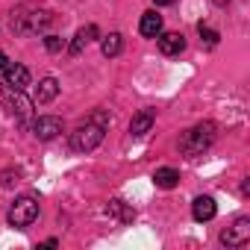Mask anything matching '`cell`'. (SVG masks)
<instances>
[{
	"instance_id": "cell-1",
	"label": "cell",
	"mask_w": 250,
	"mask_h": 250,
	"mask_svg": "<svg viewBox=\"0 0 250 250\" xmlns=\"http://www.w3.org/2000/svg\"><path fill=\"white\" fill-rule=\"evenodd\" d=\"M106 112L100 109V112H94L85 124H80V127L71 133V150H77V153H88V150H94L100 142H103V133H106Z\"/></svg>"
},
{
	"instance_id": "cell-2",
	"label": "cell",
	"mask_w": 250,
	"mask_h": 250,
	"mask_svg": "<svg viewBox=\"0 0 250 250\" xmlns=\"http://www.w3.org/2000/svg\"><path fill=\"white\" fill-rule=\"evenodd\" d=\"M215 139H218V127H215L212 121H200V124H194L191 130H186L180 136V153L194 159V156L206 153L215 145Z\"/></svg>"
},
{
	"instance_id": "cell-3",
	"label": "cell",
	"mask_w": 250,
	"mask_h": 250,
	"mask_svg": "<svg viewBox=\"0 0 250 250\" xmlns=\"http://www.w3.org/2000/svg\"><path fill=\"white\" fill-rule=\"evenodd\" d=\"M50 12L47 9H33V6H21L18 12H12V30L15 33H39L50 24Z\"/></svg>"
},
{
	"instance_id": "cell-4",
	"label": "cell",
	"mask_w": 250,
	"mask_h": 250,
	"mask_svg": "<svg viewBox=\"0 0 250 250\" xmlns=\"http://www.w3.org/2000/svg\"><path fill=\"white\" fill-rule=\"evenodd\" d=\"M6 218H9V224H12L15 229H27V227H30V224L39 218V200H36L33 194H24V197H18V200L9 206Z\"/></svg>"
},
{
	"instance_id": "cell-5",
	"label": "cell",
	"mask_w": 250,
	"mask_h": 250,
	"mask_svg": "<svg viewBox=\"0 0 250 250\" xmlns=\"http://www.w3.org/2000/svg\"><path fill=\"white\" fill-rule=\"evenodd\" d=\"M3 103H6V109L15 115L18 124H30V121H33V100L24 97V91H15V94H12V88H9L6 97H3Z\"/></svg>"
},
{
	"instance_id": "cell-6",
	"label": "cell",
	"mask_w": 250,
	"mask_h": 250,
	"mask_svg": "<svg viewBox=\"0 0 250 250\" xmlns=\"http://www.w3.org/2000/svg\"><path fill=\"white\" fill-rule=\"evenodd\" d=\"M30 127H33V136L39 142H50V139H56L65 130L62 127V118H56V115H42V118L30 121Z\"/></svg>"
},
{
	"instance_id": "cell-7",
	"label": "cell",
	"mask_w": 250,
	"mask_h": 250,
	"mask_svg": "<svg viewBox=\"0 0 250 250\" xmlns=\"http://www.w3.org/2000/svg\"><path fill=\"white\" fill-rule=\"evenodd\" d=\"M221 241L227 244V247H241V244H247L250 241V218H235L232 221V227H227L224 232H221Z\"/></svg>"
},
{
	"instance_id": "cell-8",
	"label": "cell",
	"mask_w": 250,
	"mask_h": 250,
	"mask_svg": "<svg viewBox=\"0 0 250 250\" xmlns=\"http://www.w3.org/2000/svg\"><path fill=\"white\" fill-rule=\"evenodd\" d=\"M3 85L12 88V91H24V88L30 85V71H27L24 65L9 62V65L3 68Z\"/></svg>"
},
{
	"instance_id": "cell-9",
	"label": "cell",
	"mask_w": 250,
	"mask_h": 250,
	"mask_svg": "<svg viewBox=\"0 0 250 250\" xmlns=\"http://www.w3.org/2000/svg\"><path fill=\"white\" fill-rule=\"evenodd\" d=\"M153 121H156V112H153V109H142V112L133 115V121H130V136H133V139L147 136L150 127H153Z\"/></svg>"
},
{
	"instance_id": "cell-10",
	"label": "cell",
	"mask_w": 250,
	"mask_h": 250,
	"mask_svg": "<svg viewBox=\"0 0 250 250\" xmlns=\"http://www.w3.org/2000/svg\"><path fill=\"white\" fill-rule=\"evenodd\" d=\"M97 36H100V30H97L94 24L80 27V30H77V36H74V42H71V47H68V50H71V56H80V53L88 47V42H94Z\"/></svg>"
},
{
	"instance_id": "cell-11",
	"label": "cell",
	"mask_w": 250,
	"mask_h": 250,
	"mask_svg": "<svg viewBox=\"0 0 250 250\" xmlns=\"http://www.w3.org/2000/svg\"><path fill=\"white\" fill-rule=\"evenodd\" d=\"M159 39V50L165 53V56H177V53H183L186 50V36L183 33H159L156 36Z\"/></svg>"
},
{
	"instance_id": "cell-12",
	"label": "cell",
	"mask_w": 250,
	"mask_h": 250,
	"mask_svg": "<svg viewBox=\"0 0 250 250\" xmlns=\"http://www.w3.org/2000/svg\"><path fill=\"white\" fill-rule=\"evenodd\" d=\"M191 215H194V221H212L218 215V206H215V200L209 194H200L191 203Z\"/></svg>"
},
{
	"instance_id": "cell-13",
	"label": "cell",
	"mask_w": 250,
	"mask_h": 250,
	"mask_svg": "<svg viewBox=\"0 0 250 250\" xmlns=\"http://www.w3.org/2000/svg\"><path fill=\"white\" fill-rule=\"evenodd\" d=\"M139 33H142L145 39H156V36L162 33V15H156V9L145 12V15H142V24H139Z\"/></svg>"
},
{
	"instance_id": "cell-14",
	"label": "cell",
	"mask_w": 250,
	"mask_h": 250,
	"mask_svg": "<svg viewBox=\"0 0 250 250\" xmlns=\"http://www.w3.org/2000/svg\"><path fill=\"white\" fill-rule=\"evenodd\" d=\"M56 94H59V80H56V77H44V80L39 83L36 103H50V100H56Z\"/></svg>"
},
{
	"instance_id": "cell-15",
	"label": "cell",
	"mask_w": 250,
	"mask_h": 250,
	"mask_svg": "<svg viewBox=\"0 0 250 250\" xmlns=\"http://www.w3.org/2000/svg\"><path fill=\"white\" fill-rule=\"evenodd\" d=\"M124 50V36L121 33H109V36H103V42H100V53L103 56H118Z\"/></svg>"
},
{
	"instance_id": "cell-16",
	"label": "cell",
	"mask_w": 250,
	"mask_h": 250,
	"mask_svg": "<svg viewBox=\"0 0 250 250\" xmlns=\"http://www.w3.org/2000/svg\"><path fill=\"white\" fill-rule=\"evenodd\" d=\"M153 183H156V188H177L180 186V174L174 168H159L153 174Z\"/></svg>"
},
{
	"instance_id": "cell-17",
	"label": "cell",
	"mask_w": 250,
	"mask_h": 250,
	"mask_svg": "<svg viewBox=\"0 0 250 250\" xmlns=\"http://www.w3.org/2000/svg\"><path fill=\"white\" fill-rule=\"evenodd\" d=\"M109 209H112V212H115V215H118V218H121L124 224H130V221L136 218V212L124 206V200H112V203H109Z\"/></svg>"
},
{
	"instance_id": "cell-18",
	"label": "cell",
	"mask_w": 250,
	"mask_h": 250,
	"mask_svg": "<svg viewBox=\"0 0 250 250\" xmlns=\"http://www.w3.org/2000/svg\"><path fill=\"white\" fill-rule=\"evenodd\" d=\"M197 30H200V39H203L209 47H215V44H218V39H221V36H218L215 30H209V27H203V24H197Z\"/></svg>"
},
{
	"instance_id": "cell-19",
	"label": "cell",
	"mask_w": 250,
	"mask_h": 250,
	"mask_svg": "<svg viewBox=\"0 0 250 250\" xmlns=\"http://www.w3.org/2000/svg\"><path fill=\"white\" fill-rule=\"evenodd\" d=\"M44 47H47V53H59L65 47V42L59 36H44Z\"/></svg>"
},
{
	"instance_id": "cell-20",
	"label": "cell",
	"mask_w": 250,
	"mask_h": 250,
	"mask_svg": "<svg viewBox=\"0 0 250 250\" xmlns=\"http://www.w3.org/2000/svg\"><path fill=\"white\" fill-rule=\"evenodd\" d=\"M12 177H18V171H3V174H0V186H9Z\"/></svg>"
},
{
	"instance_id": "cell-21",
	"label": "cell",
	"mask_w": 250,
	"mask_h": 250,
	"mask_svg": "<svg viewBox=\"0 0 250 250\" xmlns=\"http://www.w3.org/2000/svg\"><path fill=\"white\" fill-rule=\"evenodd\" d=\"M6 65H9V59H6V53H0V71H3Z\"/></svg>"
},
{
	"instance_id": "cell-22",
	"label": "cell",
	"mask_w": 250,
	"mask_h": 250,
	"mask_svg": "<svg viewBox=\"0 0 250 250\" xmlns=\"http://www.w3.org/2000/svg\"><path fill=\"white\" fill-rule=\"evenodd\" d=\"M153 3H156V6H171L174 0H153Z\"/></svg>"
},
{
	"instance_id": "cell-23",
	"label": "cell",
	"mask_w": 250,
	"mask_h": 250,
	"mask_svg": "<svg viewBox=\"0 0 250 250\" xmlns=\"http://www.w3.org/2000/svg\"><path fill=\"white\" fill-rule=\"evenodd\" d=\"M212 3H215V6H227V3H229V0H212Z\"/></svg>"
}]
</instances>
